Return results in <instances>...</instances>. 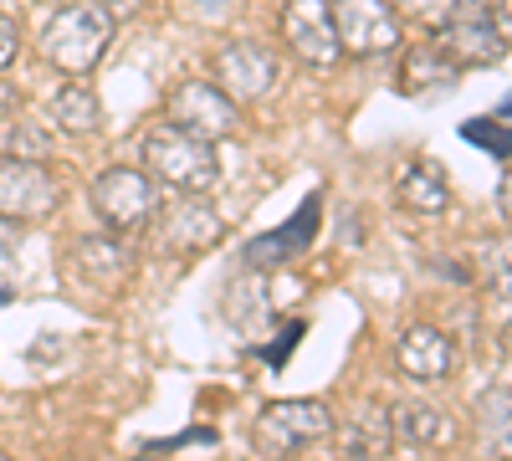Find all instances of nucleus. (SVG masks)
<instances>
[{
    "label": "nucleus",
    "mask_w": 512,
    "mask_h": 461,
    "mask_svg": "<svg viewBox=\"0 0 512 461\" xmlns=\"http://www.w3.org/2000/svg\"><path fill=\"white\" fill-rule=\"evenodd\" d=\"M282 41H287V52L313 72H328V67L344 62L328 0H287L282 6Z\"/></svg>",
    "instance_id": "nucleus-11"
},
{
    "label": "nucleus",
    "mask_w": 512,
    "mask_h": 461,
    "mask_svg": "<svg viewBox=\"0 0 512 461\" xmlns=\"http://www.w3.org/2000/svg\"><path fill=\"white\" fill-rule=\"evenodd\" d=\"M21 221H11V216H0V257H11V251L21 246Z\"/></svg>",
    "instance_id": "nucleus-26"
},
{
    "label": "nucleus",
    "mask_w": 512,
    "mask_h": 461,
    "mask_svg": "<svg viewBox=\"0 0 512 461\" xmlns=\"http://www.w3.org/2000/svg\"><path fill=\"white\" fill-rule=\"evenodd\" d=\"M318 226H323V195L313 190L303 205L292 211V221H282L277 231H262V236H251L246 241V267H287V262H297L303 251H313V241H318Z\"/></svg>",
    "instance_id": "nucleus-13"
},
{
    "label": "nucleus",
    "mask_w": 512,
    "mask_h": 461,
    "mask_svg": "<svg viewBox=\"0 0 512 461\" xmlns=\"http://www.w3.org/2000/svg\"><path fill=\"white\" fill-rule=\"evenodd\" d=\"M195 6H200V11H226L231 0H195Z\"/></svg>",
    "instance_id": "nucleus-28"
},
{
    "label": "nucleus",
    "mask_w": 512,
    "mask_h": 461,
    "mask_svg": "<svg viewBox=\"0 0 512 461\" xmlns=\"http://www.w3.org/2000/svg\"><path fill=\"white\" fill-rule=\"evenodd\" d=\"M93 211L108 231L134 236L154 221L159 211V185L144 170H128V164H108V170L93 180Z\"/></svg>",
    "instance_id": "nucleus-4"
},
{
    "label": "nucleus",
    "mask_w": 512,
    "mask_h": 461,
    "mask_svg": "<svg viewBox=\"0 0 512 461\" xmlns=\"http://www.w3.org/2000/svg\"><path fill=\"white\" fill-rule=\"evenodd\" d=\"M395 200L410 216H441L451 205V180L436 159H410L395 180Z\"/></svg>",
    "instance_id": "nucleus-16"
},
{
    "label": "nucleus",
    "mask_w": 512,
    "mask_h": 461,
    "mask_svg": "<svg viewBox=\"0 0 512 461\" xmlns=\"http://www.w3.org/2000/svg\"><path fill=\"white\" fill-rule=\"evenodd\" d=\"M16 57H21V26H16L6 11H0V72H6Z\"/></svg>",
    "instance_id": "nucleus-25"
},
{
    "label": "nucleus",
    "mask_w": 512,
    "mask_h": 461,
    "mask_svg": "<svg viewBox=\"0 0 512 461\" xmlns=\"http://www.w3.org/2000/svg\"><path fill=\"white\" fill-rule=\"evenodd\" d=\"M390 441L410 451H441L456 441V421L436 400H400L390 410Z\"/></svg>",
    "instance_id": "nucleus-15"
},
{
    "label": "nucleus",
    "mask_w": 512,
    "mask_h": 461,
    "mask_svg": "<svg viewBox=\"0 0 512 461\" xmlns=\"http://www.w3.org/2000/svg\"><path fill=\"white\" fill-rule=\"evenodd\" d=\"M164 123H175V129L195 134V139H210V144H221V139H236L241 134V103L226 98L216 82H180L175 93L164 98Z\"/></svg>",
    "instance_id": "nucleus-6"
},
{
    "label": "nucleus",
    "mask_w": 512,
    "mask_h": 461,
    "mask_svg": "<svg viewBox=\"0 0 512 461\" xmlns=\"http://www.w3.org/2000/svg\"><path fill=\"white\" fill-rule=\"evenodd\" d=\"M390 6H395V16H410L415 26L436 31V26H446V21L456 16L461 0H390Z\"/></svg>",
    "instance_id": "nucleus-21"
},
{
    "label": "nucleus",
    "mask_w": 512,
    "mask_h": 461,
    "mask_svg": "<svg viewBox=\"0 0 512 461\" xmlns=\"http://www.w3.org/2000/svg\"><path fill=\"white\" fill-rule=\"evenodd\" d=\"M57 205H62V185L47 170V159L0 154V216L31 226V221H47Z\"/></svg>",
    "instance_id": "nucleus-8"
},
{
    "label": "nucleus",
    "mask_w": 512,
    "mask_h": 461,
    "mask_svg": "<svg viewBox=\"0 0 512 461\" xmlns=\"http://www.w3.org/2000/svg\"><path fill=\"white\" fill-rule=\"evenodd\" d=\"M221 236H226V221H221V211L205 195H180V205H164L159 231H154L159 251H169V257H195V251L216 246Z\"/></svg>",
    "instance_id": "nucleus-12"
},
{
    "label": "nucleus",
    "mask_w": 512,
    "mask_h": 461,
    "mask_svg": "<svg viewBox=\"0 0 512 461\" xmlns=\"http://www.w3.org/2000/svg\"><path fill=\"white\" fill-rule=\"evenodd\" d=\"M333 31L344 57H364V62L395 57L405 41V26L390 0H333Z\"/></svg>",
    "instance_id": "nucleus-5"
},
{
    "label": "nucleus",
    "mask_w": 512,
    "mask_h": 461,
    "mask_svg": "<svg viewBox=\"0 0 512 461\" xmlns=\"http://www.w3.org/2000/svg\"><path fill=\"white\" fill-rule=\"evenodd\" d=\"M185 446H221V431H216V426H190V431L169 436V441H144L149 456H175V451H185Z\"/></svg>",
    "instance_id": "nucleus-23"
},
{
    "label": "nucleus",
    "mask_w": 512,
    "mask_h": 461,
    "mask_svg": "<svg viewBox=\"0 0 512 461\" xmlns=\"http://www.w3.org/2000/svg\"><path fill=\"white\" fill-rule=\"evenodd\" d=\"M461 72L436 52V41L431 47H415L410 52V62H405V93H420V88H451Z\"/></svg>",
    "instance_id": "nucleus-19"
},
{
    "label": "nucleus",
    "mask_w": 512,
    "mask_h": 461,
    "mask_svg": "<svg viewBox=\"0 0 512 461\" xmlns=\"http://www.w3.org/2000/svg\"><path fill=\"white\" fill-rule=\"evenodd\" d=\"M431 41H436V52H441L456 72H466V67H492V62L507 57V16L492 21V11L482 6V0H461L456 16L431 31Z\"/></svg>",
    "instance_id": "nucleus-3"
},
{
    "label": "nucleus",
    "mask_w": 512,
    "mask_h": 461,
    "mask_svg": "<svg viewBox=\"0 0 512 461\" xmlns=\"http://www.w3.org/2000/svg\"><path fill=\"white\" fill-rule=\"evenodd\" d=\"M113 11L103 0H77V6H62L47 26H41V62H52L67 77H88L108 47H113Z\"/></svg>",
    "instance_id": "nucleus-1"
},
{
    "label": "nucleus",
    "mask_w": 512,
    "mask_h": 461,
    "mask_svg": "<svg viewBox=\"0 0 512 461\" xmlns=\"http://www.w3.org/2000/svg\"><path fill=\"white\" fill-rule=\"evenodd\" d=\"M395 369L415 385H436L456 369V344L451 333H441L436 323H410L395 339Z\"/></svg>",
    "instance_id": "nucleus-14"
},
{
    "label": "nucleus",
    "mask_w": 512,
    "mask_h": 461,
    "mask_svg": "<svg viewBox=\"0 0 512 461\" xmlns=\"http://www.w3.org/2000/svg\"><path fill=\"white\" fill-rule=\"evenodd\" d=\"M144 175L159 190L205 195L221 180V149L210 139H195V134L175 129V123H154L149 139H144Z\"/></svg>",
    "instance_id": "nucleus-2"
},
{
    "label": "nucleus",
    "mask_w": 512,
    "mask_h": 461,
    "mask_svg": "<svg viewBox=\"0 0 512 461\" xmlns=\"http://www.w3.org/2000/svg\"><path fill=\"white\" fill-rule=\"evenodd\" d=\"M6 154H16V159H47L52 154V139L21 123V129H11V139H6Z\"/></svg>",
    "instance_id": "nucleus-24"
},
{
    "label": "nucleus",
    "mask_w": 512,
    "mask_h": 461,
    "mask_svg": "<svg viewBox=\"0 0 512 461\" xmlns=\"http://www.w3.org/2000/svg\"><path fill=\"white\" fill-rule=\"evenodd\" d=\"M62 272L72 287H88L98 298H118L128 272H134V251L123 246V236H77L62 257Z\"/></svg>",
    "instance_id": "nucleus-9"
},
{
    "label": "nucleus",
    "mask_w": 512,
    "mask_h": 461,
    "mask_svg": "<svg viewBox=\"0 0 512 461\" xmlns=\"http://www.w3.org/2000/svg\"><path fill=\"white\" fill-rule=\"evenodd\" d=\"M303 333H308V323H303V318H292V323L277 328V339H272V344H256V354H262L267 369H282V364L297 354V344H303Z\"/></svg>",
    "instance_id": "nucleus-22"
},
{
    "label": "nucleus",
    "mask_w": 512,
    "mask_h": 461,
    "mask_svg": "<svg viewBox=\"0 0 512 461\" xmlns=\"http://www.w3.org/2000/svg\"><path fill=\"white\" fill-rule=\"evenodd\" d=\"M103 6L113 11V21H128V16L139 11V0H103Z\"/></svg>",
    "instance_id": "nucleus-27"
},
{
    "label": "nucleus",
    "mask_w": 512,
    "mask_h": 461,
    "mask_svg": "<svg viewBox=\"0 0 512 461\" xmlns=\"http://www.w3.org/2000/svg\"><path fill=\"white\" fill-rule=\"evenodd\" d=\"M461 139L492 149L497 164H507V154H512V144H507V103L497 108V118H466V123H461Z\"/></svg>",
    "instance_id": "nucleus-20"
},
{
    "label": "nucleus",
    "mask_w": 512,
    "mask_h": 461,
    "mask_svg": "<svg viewBox=\"0 0 512 461\" xmlns=\"http://www.w3.org/2000/svg\"><path fill=\"white\" fill-rule=\"evenodd\" d=\"M52 123L62 134H72V139H93L98 129H103V98H98V88H88V77H67L62 88L52 93Z\"/></svg>",
    "instance_id": "nucleus-17"
},
{
    "label": "nucleus",
    "mask_w": 512,
    "mask_h": 461,
    "mask_svg": "<svg viewBox=\"0 0 512 461\" xmlns=\"http://www.w3.org/2000/svg\"><path fill=\"white\" fill-rule=\"evenodd\" d=\"M338 431V426H333ZM338 451L344 456H390L395 441H390V415H384L379 405H364L354 421L338 431Z\"/></svg>",
    "instance_id": "nucleus-18"
},
{
    "label": "nucleus",
    "mask_w": 512,
    "mask_h": 461,
    "mask_svg": "<svg viewBox=\"0 0 512 461\" xmlns=\"http://www.w3.org/2000/svg\"><path fill=\"white\" fill-rule=\"evenodd\" d=\"M210 72H216L210 82H216L226 98H236V103H262V98H272V88H277L282 62H277V52L262 47V41L236 36V41H226V47L216 52V67H210Z\"/></svg>",
    "instance_id": "nucleus-10"
},
{
    "label": "nucleus",
    "mask_w": 512,
    "mask_h": 461,
    "mask_svg": "<svg viewBox=\"0 0 512 461\" xmlns=\"http://www.w3.org/2000/svg\"><path fill=\"white\" fill-rule=\"evenodd\" d=\"M333 436V410L323 400H272L262 415H256V446L267 456H287V451H303Z\"/></svg>",
    "instance_id": "nucleus-7"
}]
</instances>
